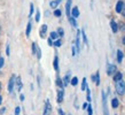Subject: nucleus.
<instances>
[{
  "label": "nucleus",
  "mask_w": 125,
  "mask_h": 115,
  "mask_svg": "<svg viewBox=\"0 0 125 115\" xmlns=\"http://www.w3.org/2000/svg\"><path fill=\"white\" fill-rule=\"evenodd\" d=\"M86 78H85V77H84L83 78V82H82V91H85V90H86Z\"/></svg>",
  "instance_id": "cd10ccee"
},
{
  "label": "nucleus",
  "mask_w": 125,
  "mask_h": 115,
  "mask_svg": "<svg viewBox=\"0 0 125 115\" xmlns=\"http://www.w3.org/2000/svg\"><path fill=\"white\" fill-rule=\"evenodd\" d=\"M20 113H21V107H17L15 108V115H20Z\"/></svg>",
  "instance_id": "4c0bfd02"
},
{
  "label": "nucleus",
  "mask_w": 125,
  "mask_h": 115,
  "mask_svg": "<svg viewBox=\"0 0 125 115\" xmlns=\"http://www.w3.org/2000/svg\"><path fill=\"white\" fill-rule=\"evenodd\" d=\"M69 82H70V73L67 74L64 76V78L62 80V83H63V86H67L69 84Z\"/></svg>",
  "instance_id": "f8f14e48"
},
{
  "label": "nucleus",
  "mask_w": 125,
  "mask_h": 115,
  "mask_svg": "<svg viewBox=\"0 0 125 115\" xmlns=\"http://www.w3.org/2000/svg\"><path fill=\"white\" fill-rule=\"evenodd\" d=\"M56 32H57V34H59L60 37H63V36H64V31H63V29H62V28H59Z\"/></svg>",
  "instance_id": "c756f323"
},
{
  "label": "nucleus",
  "mask_w": 125,
  "mask_h": 115,
  "mask_svg": "<svg viewBox=\"0 0 125 115\" xmlns=\"http://www.w3.org/2000/svg\"><path fill=\"white\" fill-rule=\"evenodd\" d=\"M69 115H71V114H69Z\"/></svg>",
  "instance_id": "864d4df0"
},
{
  "label": "nucleus",
  "mask_w": 125,
  "mask_h": 115,
  "mask_svg": "<svg viewBox=\"0 0 125 115\" xmlns=\"http://www.w3.org/2000/svg\"><path fill=\"white\" fill-rule=\"evenodd\" d=\"M56 85L57 86H60V89H63V83H62V80H61L60 77H57L56 78Z\"/></svg>",
  "instance_id": "a878e982"
},
{
  "label": "nucleus",
  "mask_w": 125,
  "mask_h": 115,
  "mask_svg": "<svg viewBox=\"0 0 125 115\" xmlns=\"http://www.w3.org/2000/svg\"><path fill=\"white\" fill-rule=\"evenodd\" d=\"M0 91H1V83H0Z\"/></svg>",
  "instance_id": "3c124183"
},
{
  "label": "nucleus",
  "mask_w": 125,
  "mask_h": 115,
  "mask_svg": "<svg viewBox=\"0 0 125 115\" xmlns=\"http://www.w3.org/2000/svg\"><path fill=\"white\" fill-rule=\"evenodd\" d=\"M70 7H71V0H68L67 1V5H65V12H67V16L70 17L71 16V11H70Z\"/></svg>",
  "instance_id": "1a4fd4ad"
},
{
  "label": "nucleus",
  "mask_w": 125,
  "mask_h": 115,
  "mask_svg": "<svg viewBox=\"0 0 125 115\" xmlns=\"http://www.w3.org/2000/svg\"><path fill=\"white\" fill-rule=\"evenodd\" d=\"M118 105H119V101H118L117 98H114V99L111 100V106H113L114 108H117Z\"/></svg>",
  "instance_id": "aec40b11"
},
{
  "label": "nucleus",
  "mask_w": 125,
  "mask_h": 115,
  "mask_svg": "<svg viewBox=\"0 0 125 115\" xmlns=\"http://www.w3.org/2000/svg\"><path fill=\"white\" fill-rule=\"evenodd\" d=\"M15 80H16V76H15V75H11L10 78H9V82H8V92H9V93H11V92H13V90H14Z\"/></svg>",
  "instance_id": "f03ea898"
},
{
  "label": "nucleus",
  "mask_w": 125,
  "mask_h": 115,
  "mask_svg": "<svg viewBox=\"0 0 125 115\" xmlns=\"http://www.w3.org/2000/svg\"><path fill=\"white\" fill-rule=\"evenodd\" d=\"M61 1L62 0H53V1L49 2V6H51V8H57V6H59V4Z\"/></svg>",
  "instance_id": "4468645a"
},
{
  "label": "nucleus",
  "mask_w": 125,
  "mask_h": 115,
  "mask_svg": "<svg viewBox=\"0 0 125 115\" xmlns=\"http://www.w3.org/2000/svg\"><path fill=\"white\" fill-rule=\"evenodd\" d=\"M123 80V74L122 73H115L114 75V82H118V80Z\"/></svg>",
  "instance_id": "2eb2a0df"
},
{
  "label": "nucleus",
  "mask_w": 125,
  "mask_h": 115,
  "mask_svg": "<svg viewBox=\"0 0 125 115\" xmlns=\"http://www.w3.org/2000/svg\"><path fill=\"white\" fill-rule=\"evenodd\" d=\"M70 83H71V85L76 86V85L78 84V78H77V77H72L71 80H70Z\"/></svg>",
  "instance_id": "bb28decb"
},
{
  "label": "nucleus",
  "mask_w": 125,
  "mask_h": 115,
  "mask_svg": "<svg viewBox=\"0 0 125 115\" xmlns=\"http://www.w3.org/2000/svg\"><path fill=\"white\" fill-rule=\"evenodd\" d=\"M72 55H73V57L77 55V51H76V47H75V46H72Z\"/></svg>",
  "instance_id": "ea45409f"
},
{
  "label": "nucleus",
  "mask_w": 125,
  "mask_h": 115,
  "mask_svg": "<svg viewBox=\"0 0 125 115\" xmlns=\"http://www.w3.org/2000/svg\"><path fill=\"white\" fill-rule=\"evenodd\" d=\"M4 62H5V60H4V58H1L0 57V68L4 66Z\"/></svg>",
  "instance_id": "a19ab883"
},
{
  "label": "nucleus",
  "mask_w": 125,
  "mask_h": 115,
  "mask_svg": "<svg viewBox=\"0 0 125 115\" xmlns=\"http://www.w3.org/2000/svg\"><path fill=\"white\" fill-rule=\"evenodd\" d=\"M116 92L119 96H124L125 93V82L123 80L116 82Z\"/></svg>",
  "instance_id": "f257e3e1"
},
{
  "label": "nucleus",
  "mask_w": 125,
  "mask_h": 115,
  "mask_svg": "<svg viewBox=\"0 0 125 115\" xmlns=\"http://www.w3.org/2000/svg\"><path fill=\"white\" fill-rule=\"evenodd\" d=\"M123 55H124V54H123V52H122L121 50H118L117 51V62H118V63H121V62H122V60H123Z\"/></svg>",
  "instance_id": "f3484780"
},
{
  "label": "nucleus",
  "mask_w": 125,
  "mask_h": 115,
  "mask_svg": "<svg viewBox=\"0 0 125 115\" xmlns=\"http://www.w3.org/2000/svg\"><path fill=\"white\" fill-rule=\"evenodd\" d=\"M118 29H121L122 31H125V24L124 23H119V28Z\"/></svg>",
  "instance_id": "e433bc0d"
},
{
  "label": "nucleus",
  "mask_w": 125,
  "mask_h": 115,
  "mask_svg": "<svg viewBox=\"0 0 125 115\" xmlns=\"http://www.w3.org/2000/svg\"><path fill=\"white\" fill-rule=\"evenodd\" d=\"M31 28H32V25H31V23L29 22L27 25V30H25V34H27V37H29L31 34Z\"/></svg>",
  "instance_id": "4be33fe9"
},
{
  "label": "nucleus",
  "mask_w": 125,
  "mask_h": 115,
  "mask_svg": "<svg viewBox=\"0 0 125 115\" xmlns=\"http://www.w3.org/2000/svg\"><path fill=\"white\" fill-rule=\"evenodd\" d=\"M33 12H34V7H33V4L31 2L30 4V13H29V16L32 15V13H33Z\"/></svg>",
  "instance_id": "f704fd0d"
},
{
  "label": "nucleus",
  "mask_w": 125,
  "mask_h": 115,
  "mask_svg": "<svg viewBox=\"0 0 125 115\" xmlns=\"http://www.w3.org/2000/svg\"><path fill=\"white\" fill-rule=\"evenodd\" d=\"M31 52H32V54H36V52H37V44H36V43H32V48H31Z\"/></svg>",
  "instance_id": "7c9ffc66"
},
{
  "label": "nucleus",
  "mask_w": 125,
  "mask_h": 115,
  "mask_svg": "<svg viewBox=\"0 0 125 115\" xmlns=\"http://www.w3.org/2000/svg\"><path fill=\"white\" fill-rule=\"evenodd\" d=\"M36 54H37L38 60H40V59H42V50H40V47H38V46H37V52H36Z\"/></svg>",
  "instance_id": "c85d7f7f"
},
{
  "label": "nucleus",
  "mask_w": 125,
  "mask_h": 115,
  "mask_svg": "<svg viewBox=\"0 0 125 115\" xmlns=\"http://www.w3.org/2000/svg\"><path fill=\"white\" fill-rule=\"evenodd\" d=\"M116 70H117V68H116V66L115 65H108L107 74H108L109 76H111V75H114V74L116 73Z\"/></svg>",
  "instance_id": "423d86ee"
},
{
  "label": "nucleus",
  "mask_w": 125,
  "mask_h": 115,
  "mask_svg": "<svg viewBox=\"0 0 125 115\" xmlns=\"http://www.w3.org/2000/svg\"><path fill=\"white\" fill-rule=\"evenodd\" d=\"M102 104H103V114L109 115L108 107H107V99H106V94H104V92H102Z\"/></svg>",
  "instance_id": "20e7f679"
},
{
  "label": "nucleus",
  "mask_w": 125,
  "mask_h": 115,
  "mask_svg": "<svg viewBox=\"0 0 125 115\" xmlns=\"http://www.w3.org/2000/svg\"><path fill=\"white\" fill-rule=\"evenodd\" d=\"M86 91H87V93H86V100L90 103V101H92V99H91V91H90V89H88V88H86Z\"/></svg>",
  "instance_id": "b1692460"
},
{
  "label": "nucleus",
  "mask_w": 125,
  "mask_h": 115,
  "mask_svg": "<svg viewBox=\"0 0 125 115\" xmlns=\"http://www.w3.org/2000/svg\"><path fill=\"white\" fill-rule=\"evenodd\" d=\"M63 94H64V92H63V89H60L59 91H57V103L61 104L63 101Z\"/></svg>",
  "instance_id": "6e6552de"
},
{
  "label": "nucleus",
  "mask_w": 125,
  "mask_h": 115,
  "mask_svg": "<svg viewBox=\"0 0 125 115\" xmlns=\"http://www.w3.org/2000/svg\"><path fill=\"white\" fill-rule=\"evenodd\" d=\"M6 54H7L8 57L10 55V54H9V45H7V47H6Z\"/></svg>",
  "instance_id": "37998d69"
},
{
  "label": "nucleus",
  "mask_w": 125,
  "mask_h": 115,
  "mask_svg": "<svg viewBox=\"0 0 125 115\" xmlns=\"http://www.w3.org/2000/svg\"><path fill=\"white\" fill-rule=\"evenodd\" d=\"M6 113V107H2L1 109H0V115H2Z\"/></svg>",
  "instance_id": "79ce46f5"
},
{
  "label": "nucleus",
  "mask_w": 125,
  "mask_h": 115,
  "mask_svg": "<svg viewBox=\"0 0 125 115\" xmlns=\"http://www.w3.org/2000/svg\"><path fill=\"white\" fill-rule=\"evenodd\" d=\"M110 27H111L113 32H117L118 31V24L115 22V21H111V22H110Z\"/></svg>",
  "instance_id": "ddd939ff"
},
{
  "label": "nucleus",
  "mask_w": 125,
  "mask_h": 115,
  "mask_svg": "<svg viewBox=\"0 0 125 115\" xmlns=\"http://www.w3.org/2000/svg\"><path fill=\"white\" fill-rule=\"evenodd\" d=\"M94 83L96 84V86L100 85V74H99V71H96V74L94 75Z\"/></svg>",
  "instance_id": "a211bd4d"
},
{
  "label": "nucleus",
  "mask_w": 125,
  "mask_h": 115,
  "mask_svg": "<svg viewBox=\"0 0 125 115\" xmlns=\"http://www.w3.org/2000/svg\"><path fill=\"white\" fill-rule=\"evenodd\" d=\"M59 114H60V115H65L64 113H63V111L61 109V108H59Z\"/></svg>",
  "instance_id": "a18cd8bd"
},
{
  "label": "nucleus",
  "mask_w": 125,
  "mask_h": 115,
  "mask_svg": "<svg viewBox=\"0 0 125 115\" xmlns=\"http://www.w3.org/2000/svg\"><path fill=\"white\" fill-rule=\"evenodd\" d=\"M51 112H52V105L49 103V100L47 99L45 101V111H44V114L42 115H49Z\"/></svg>",
  "instance_id": "7ed1b4c3"
},
{
  "label": "nucleus",
  "mask_w": 125,
  "mask_h": 115,
  "mask_svg": "<svg viewBox=\"0 0 125 115\" xmlns=\"http://www.w3.org/2000/svg\"><path fill=\"white\" fill-rule=\"evenodd\" d=\"M49 36H51L49 38L52 39V40H53V39H57V38H59V34H57V32H56V31H52Z\"/></svg>",
  "instance_id": "5701e85b"
},
{
  "label": "nucleus",
  "mask_w": 125,
  "mask_h": 115,
  "mask_svg": "<svg viewBox=\"0 0 125 115\" xmlns=\"http://www.w3.org/2000/svg\"><path fill=\"white\" fill-rule=\"evenodd\" d=\"M40 21V12L37 11L36 12V22H39Z\"/></svg>",
  "instance_id": "473e14b6"
},
{
  "label": "nucleus",
  "mask_w": 125,
  "mask_h": 115,
  "mask_svg": "<svg viewBox=\"0 0 125 115\" xmlns=\"http://www.w3.org/2000/svg\"><path fill=\"white\" fill-rule=\"evenodd\" d=\"M53 66H54V69H55L56 71H59V58H57V55H55V57H54Z\"/></svg>",
  "instance_id": "dca6fc26"
},
{
  "label": "nucleus",
  "mask_w": 125,
  "mask_h": 115,
  "mask_svg": "<svg viewBox=\"0 0 125 115\" xmlns=\"http://www.w3.org/2000/svg\"><path fill=\"white\" fill-rule=\"evenodd\" d=\"M123 1H118L117 2V5H116V12L117 13H121V11H122V8H123Z\"/></svg>",
  "instance_id": "6ab92c4d"
},
{
  "label": "nucleus",
  "mask_w": 125,
  "mask_h": 115,
  "mask_svg": "<svg viewBox=\"0 0 125 115\" xmlns=\"http://www.w3.org/2000/svg\"><path fill=\"white\" fill-rule=\"evenodd\" d=\"M87 112H88V115H92L93 111H92V106H91V105H88V106H87Z\"/></svg>",
  "instance_id": "c9c22d12"
},
{
  "label": "nucleus",
  "mask_w": 125,
  "mask_h": 115,
  "mask_svg": "<svg viewBox=\"0 0 125 115\" xmlns=\"http://www.w3.org/2000/svg\"><path fill=\"white\" fill-rule=\"evenodd\" d=\"M69 19V22H70V24H71L73 28H76L77 27V22H76V19H73L72 16H70V17H68Z\"/></svg>",
  "instance_id": "412c9836"
},
{
  "label": "nucleus",
  "mask_w": 125,
  "mask_h": 115,
  "mask_svg": "<svg viewBox=\"0 0 125 115\" xmlns=\"http://www.w3.org/2000/svg\"><path fill=\"white\" fill-rule=\"evenodd\" d=\"M15 84L17 85V90H19V91H21V90H22V80H21V77H20V76L16 77Z\"/></svg>",
  "instance_id": "9b49d317"
},
{
  "label": "nucleus",
  "mask_w": 125,
  "mask_h": 115,
  "mask_svg": "<svg viewBox=\"0 0 125 115\" xmlns=\"http://www.w3.org/2000/svg\"><path fill=\"white\" fill-rule=\"evenodd\" d=\"M0 32H1V25H0Z\"/></svg>",
  "instance_id": "603ef678"
},
{
  "label": "nucleus",
  "mask_w": 125,
  "mask_h": 115,
  "mask_svg": "<svg viewBox=\"0 0 125 115\" xmlns=\"http://www.w3.org/2000/svg\"><path fill=\"white\" fill-rule=\"evenodd\" d=\"M54 15L57 16V17H60V16L62 15V13H61L60 9H55V11H54Z\"/></svg>",
  "instance_id": "72a5a7b5"
},
{
  "label": "nucleus",
  "mask_w": 125,
  "mask_h": 115,
  "mask_svg": "<svg viewBox=\"0 0 125 115\" xmlns=\"http://www.w3.org/2000/svg\"><path fill=\"white\" fill-rule=\"evenodd\" d=\"M87 106H88V105H87V103H85V104L83 105V108L85 109V108H87Z\"/></svg>",
  "instance_id": "de8ad7c7"
},
{
  "label": "nucleus",
  "mask_w": 125,
  "mask_h": 115,
  "mask_svg": "<svg viewBox=\"0 0 125 115\" xmlns=\"http://www.w3.org/2000/svg\"><path fill=\"white\" fill-rule=\"evenodd\" d=\"M53 45L55 46V47H60V46L62 45V42H61L60 39H57V40H55V43H53Z\"/></svg>",
  "instance_id": "2f4dec72"
},
{
  "label": "nucleus",
  "mask_w": 125,
  "mask_h": 115,
  "mask_svg": "<svg viewBox=\"0 0 125 115\" xmlns=\"http://www.w3.org/2000/svg\"><path fill=\"white\" fill-rule=\"evenodd\" d=\"M47 42H48V45L49 46H53V40H52L51 38H48V40H47Z\"/></svg>",
  "instance_id": "c03bdc74"
},
{
  "label": "nucleus",
  "mask_w": 125,
  "mask_h": 115,
  "mask_svg": "<svg viewBox=\"0 0 125 115\" xmlns=\"http://www.w3.org/2000/svg\"><path fill=\"white\" fill-rule=\"evenodd\" d=\"M20 99H21V101H23V100L25 99V97H24V94H21V96H20Z\"/></svg>",
  "instance_id": "49530a36"
},
{
  "label": "nucleus",
  "mask_w": 125,
  "mask_h": 115,
  "mask_svg": "<svg viewBox=\"0 0 125 115\" xmlns=\"http://www.w3.org/2000/svg\"><path fill=\"white\" fill-rule=\"evenodd\" d=\"M121 14L123 16H125V4H123V8H122V11H121Z\"/></svg>",
  "instance_id": "58836bf2"
},
{
  "label": "nucleus",
  "mask_w": 125,
  "mask_h": 115,
  "mask_svg": "<svg viewBox=\"0 0 125 115\" xmlns=\"http://www.w3.org/2000/svg\"><path fill=\"white\" fill-rule=\"evenodd\" d=\"M79 9H78V7H73L71 11V16L73 17V19H77L78 16H79Z\"/></svg>",
  "instance_id": "9d476101"
},
{
  "label": "nucleus",
  "mask_w": 125,
  "mask_h": 115,
  "mask_svg": "<svg viewBox=\"0 0 125 115\" xmlns=\"http://www.w3.org/2000/svg\"><path fill=\"white\" fill-rule=\"evenodd\" d=\"M80 34H82V37H83L84 44H87V37H86V34H85V30H82L80 31Z\"/></svg>",
  "instance_id": "393cba45"
},
{
  "label": "nucleus",
  "mask_w": 125,
  "mask_h": 115,
  "mask_svg": "<svg viewBox=\"0 0 125 115\" xmlns=\"http://www.w3.org/2000/svg\"><path fill=\"white\" fill-rule=\"evenodd\" d=\"M46 34H47V25L42 24V28H40V31H39V34H40L42 38H46Z\"/></svg>",
  "instance_id": "0eeeda50"
},
{
  "label": "nucleus",
  "mask_w": 125,
  "mask_h": 115,
  "mask_svg": "<svg viewBox=\"0 0 125 115\" xmlns=\"http://www.w3.org/2000/svg\"><path fill=\"white\" fill-rule=\"evenodd\" d=\"M1 103H2V97L0 96V105H1Z\"/></svg>",
  "instance_id": "09e8293b"
},
{
  "label": "nucleus",
  "mask_w": 125,
  "mask_h": 115,
  "mask_svg": "<svg viewBox=\"0 0 125 115\" xmlns=\"http://www.w3.org/2000/svg\"><path fill=\"white\" fill-rule=\"evenodd\" d=\"M75 47H76V51L79 53L80 51V30L77 31V37H76V45H75Z\"/></svg>",
  "instance_id": "39448f33"
},
{
  "label": "nucleus",
  "mask_w": 125,
  "mask_h": 115,
  "mask_svg": "<svg viewBox=\"0 0 125 115\" xmlns=\"http://www.w3.org/2000/svg\"><path fill=\"white\" fill-rule=\"evenodd\" d=\"M123 44L125 45V36H124V38H123Z\"/></svg>",
  "instance_id": "8fccbe9b"
}]
</instances>
